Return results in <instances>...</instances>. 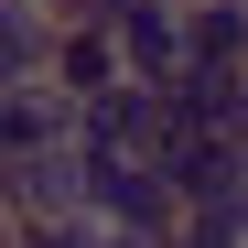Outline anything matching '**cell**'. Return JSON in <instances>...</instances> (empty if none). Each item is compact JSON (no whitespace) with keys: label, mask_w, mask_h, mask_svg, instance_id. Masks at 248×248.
Instances as JSON below:
<instances>
[]
</instances>
